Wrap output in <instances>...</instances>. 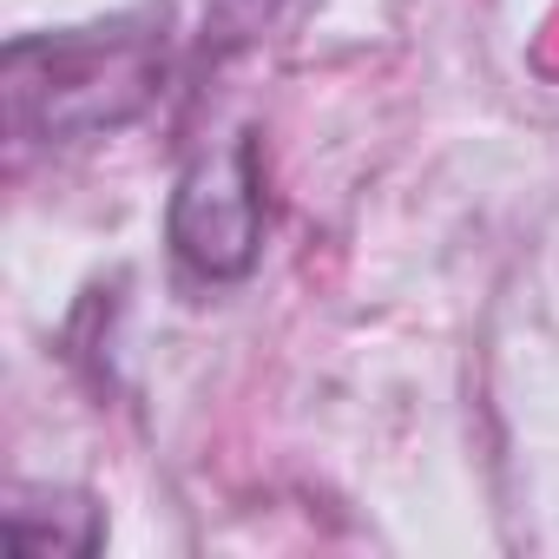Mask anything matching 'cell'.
Segmentation results:
<instances>
[{
    "mask_svg": "<svg viewBox=\"0 0 559 559\" xmlns=\"http://www.w3.org/2000/svg\"><path fill=\"white\" fill-rule=\"evenodd\" d=\"M178 257L204 276H237L257 250V178H250V145L230 158V178L185 185L178 217H171Z\"/></svg>",
    "mask_w": 559,
    "mask_h": 559,
    "instance_id": "cell-2",
    "label": "cell"
},
{
    "mask_svg": "<svg viewBox=\"0 0 559 559\" xmlns=\"http://www.w3.org/2000/svg\"><path fill=\"white\" fill-rule=\"evenodd\" d=\"M152 93V40L126 27H93L67 40H21L8 47V99L21 132H99L145 106Z\"/></svg>",
    "mask_w": 559,
    "mask_h": 559,
    "instance_id": "cell-1",
    "label": "cell"
}]
</instances>
